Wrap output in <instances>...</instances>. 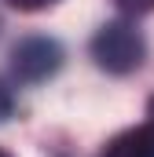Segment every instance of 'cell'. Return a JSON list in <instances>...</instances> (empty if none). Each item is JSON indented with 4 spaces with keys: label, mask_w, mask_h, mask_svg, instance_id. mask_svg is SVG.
I'll use <instances>...</instances> for the list:
<instances>
[{
    "label": "cell",
    "mask_w": 154,
    "mask_h": 157,
    "mask_svg": "<svg viewBox=\"0 0 154 157\" xmlns=\"http://www.w3.org/2000/svg\"><path fill=\"white\" fill-rule=\"evenodd\" d=\"M143 55H147V40L125 18H114V22L99 26V33L92 37V59L107 73H132V70H140Z\"/></svg>",
    "instance_id": "1"
},
{
    "label": "cell",
    "mask_w": 154,
    "mask_h": 157,
    "mask_svg": "<svg viewBox=\"0 0 154 157\" xmlns=\"http://www.w3.org/2000/svg\"><path fill=\"white\" fill-rule=\"evenodd\" d=\"M63 66V48L51 37H26L11 48V73L22 84H40Z\"/></svg>",
    "instance_id": "2"
},
{
    "label": "cell",
    "mask_w": 154,
    "mask_h": 157,
    "mask_svg": "<svg viewBox=\"0 0 154 157\" xmlns=\"http://www.w3.org/2000/svg\"><path fill=\"white\" fill-rule=\"evenodd\" d=\"M103 157H154V121L114 135L107 143Z\"/></svg>",
    "instance_id": "3"
},
{
    "label": "cell",
    "mask_w": 154,
    "mask_h": 157,
    "mask_svg": "<svg viewBox=\"0 0 154 157\" xmlns=\"http://www.w3.org/2000/svg\"><path fill=\"white\" fill-rule=\"evenodd\" d=\"M114 4L125 15H147V11H154V0H114Z\"/></svg>",
    "instance_id": "4"
},
{
    "label": "cell",
    "mask_w": 154,
    "mask_h": 157,
    "mask_svg": "<svg viewBox=\"0 0 154 157\" xmlns=\"http://www.w3.org/2000/svg\"><path fill=\"white\" fill-rule=\"evenodd\" d=\"M15 113V95H11V88L0 80V121H7Z\"/></svg>",
    "instance_id": "5"
},
{
    "label": "cell",
    "mask_w": 154,
    "mask_h": 157,
    "mask_svg": "<svg viewBox=\"0 0 154 157\" xmlns=\"http://www.w3.org/2000/svg\"><path fill=\"white\" fill-rule=\"evenodd\" d=\"M11 7H18V11H44V7H51V4H59V0H7Z\"/></svg>",
    "instance_id": "6"
},
{
    "label": "cell",
    "mask_w": 154,
    "mask_h": 157,
    "mask_svg": "<svg viewBox=\"0 0 154 157\" xmlns=\"http://www.w3.org/2000/svg\"><path fill=\"white\" fill-rule=\"evenodd\" d=\"M151 121H154V99H151Z\"/></svg>",
    "instance_id": "7"
},
{
    "label": "cell",
    "mask_w": 154,
    "mask_h": 157,
    "mask_svg": "<svg viewBox=\"0 0 154 157\" xmlns=\"http://www.w3.org/2000/svg\"><path fill=\"white\" fill-rule=\"evenodd\" d=\"M0 157H11V154H4V150H0Z\"/></svg>",
    "instance_id": "8"
}]
</instances>
